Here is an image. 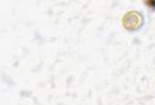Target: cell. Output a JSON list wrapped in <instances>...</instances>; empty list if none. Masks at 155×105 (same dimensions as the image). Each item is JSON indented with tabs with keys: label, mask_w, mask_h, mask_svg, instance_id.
<instances>
[{
	"label": "cell",
	"mask_w": 155,
	"mask_h": 105,
	"mask_svg": "<svg viewBox=\"0 0 155 105\" xmlns=\"http://www.w3.org/2000/svg\"><path fill=\"white\" fill-rule=\"evenodd\" d=\"M137 21L140 22V16L136 12H130L124 17V25L127 29H137L140 24V23H137Z\"/></svg>",
	"instance_id": "cell-1"
},
{
	"label": "cell",
	"mask_w": 155,
	"mask_h": 105,
	"mask_svg": "<svg viewBox=\"0 0 155 105\" xmlns=\"http://www.w3.org/2000/svg\"><path fill=\"white\" fill-rule=\"evenodd\" d=\"M145 5H148V6H150V5H153L150 8H153V10H155V1H145L144 2Z\"/></svg>",
	"instance_id": "cell-2"
}]
</instances>
